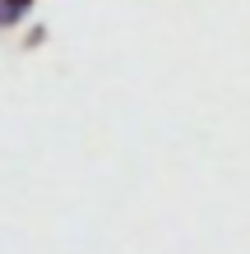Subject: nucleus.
Wrapping results in <instances>:
<instances>
[{
  "label": "nucleus",
  "instance_id": "1",
  "mask_svg": "<svg viewBox=\"0 0 250 254\" xmlns=\"http://www.w3.org/2000/svg\"><path fill=\"white\" fill-rule=\"evenodd\" d=\"M28 9H33V0H0V33L5 28H19L28 19Z\"/></svg>",
  "mask_w": 250,
  "mask_h": 254
}]
</instances>
